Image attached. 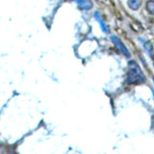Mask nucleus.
I'll return each instance as SVG.
<instances>
[{
    "label": "nucleus",
    "instance_id": "4",
    "mask_svg": "<svg viewBox=\"0 0 154 154\" xmlns=\"http://www.w3.org/2000/svg\"><path fill=\"white\" fill-rule=\"evenodd\" d=\"M128 6L132 10H138L141 6V0H128Z\"/></svg>",
    "mask_w": 154,
    "mask_h": 154
},
{
    "label": "nucleus",
    "instance_id": "2",
    "mask_svg": "<svg viewBox=\"0 0 154 154\" xmlns=\"http://www.w3.org/2000/svg\"><path fill=\"white\" fill-rule=\"evenodd\" d=\"M111 38H112V42L115 43V45L118 47V49L122 53V54H124L126 57H129L130 56V53L128 51V49L126 48V46H125L123 43L122 42V41L119 40V38L118 37L116 36H112L111 37Z\"/></svg>",
    "mask_w": 154,
    "mask_h": 154
},
{
    "label": "nucleus",
    "instance_id": "1",
    "mask_svg": "<svg viewBox=\"0 0 154 154\" xmlns=\"http://www.w3.org/2000/svg\"><path fill=\"white\" fill-rule=\"evenodd\" d=\"M130 69L127 73V81L130 84H141L146 81L143 71L140 69L138 64L135 61H132L129 64Z\"/></svg>",
    "mask_w": 154,
    "mask_h": 154
},
{
    "label": "nucleus",
    "instance_id": "3",
    "mask_svg": "<svg viewBox=\"0 0 154 154\" xmlns=\"http://www.w3.org/2000/svg\"><path fill=\"white\" fill-rule=\"evenodd\" d=\"M77 3V5L84 10H90L91 8H93V2L91 0H74Z\"/></svg>",
    "mask_w": 154,
    "mask_h": 154
},
{
    "label": "nucleus",
    "instance_id": "6",
    "mask_svg": "<svg viewBox=\"0 0 154 154\" xmlns=\"http://www.w3.org/2000/svg\"><path fill=\"white\" fill-rule=\"evenodd\" d=\"M95 17H96V19H97V20L100 22V25H101V27H102V29H103V31L104 32H107L108 31V28L107 27H106V25H105V24H104V22H103V20H102V19H101L99 17H98V14L97 13H96L95 14Z\"/></svg>",
    "mask_w": 154,
    "mask_h": 154
},
{
    "label": "nucleus",
    "instance_id": "5",
    "mask_svg": "<svg viewBox=\"0 0 154 154\" xmlns=\"http://www.w3.org/2000/svg\"><path fill=\"white\" fill-rule=\"evenodd\" d=\"M146 9L149 13L154 16V0H149L146 2Z\"/></svg>",
    "mask_w": 154,
    "mask_h": 154
}]
</instances>
